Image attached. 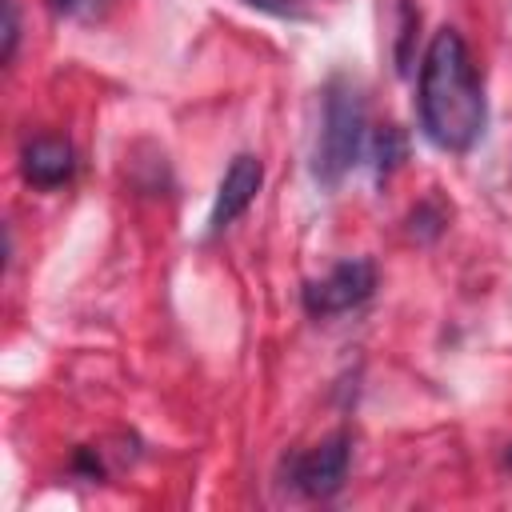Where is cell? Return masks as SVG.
<instances>
[{
  "mask_svg": "<svg viewBox=\"0 0 512 512\" xmlns=\"http://www.w3.org/2000/svg\"><path fill=\"white\" fill-rule=\"evenodd\" d=\"M376 288V268L372 260L356 256V260H340L328 276L312 280L304 288V308L312 316H340L348 308H360Z\"/></svg>",
  "mask_w": 512,
  "mask_h": 512,
  "instance_id": "cell-3",
  "label": "cell"
},
{
  "mask_svg": "<svg viewBox=\"0 0 512 512\" xmlns=\"http://www.w3.org/2000/svg\"><path fill=\"white\" fill-rule=\"evenodd\" d=\"M364 100L356 92L352 80L336 76L328 88H324V128H320V140H316V176L332 188L344 180V172L356 164L360 156V144H364Z\"/></svg>",
  "mask_w": 512,
  "mask_h": 512,
  "instance_id": "cell-2",
  "label": "cell"
},
{
  "mask_svg": "<svg viewBox=\"0 0 512 512\" xmlns=\"http://www.w3.org/2000/svg\"><path fill=\"white\" fill-rule=\"evenodd\" d=\"M16 36H20L16 4H12V0H4V60H12V52H16Z\"/></svg>",
  "mask_w": 512,
  "mask_h": 512,
  "instance_id": "cell-7",
  "label": "cell"
},
{
  "mask_svg": "<svg viewBox=\"0 0 512 512\" xmlns=\"http://www.w3.org/2000/svg\"><path fill=\"white\" fill-rule=\"evenodd\" d=\"M416 104H420V124L424 136L444 148V152H468L488 120L484 108V88L472 64L468 44L460 40L456 28H440L424 52L420 64V88H416Z\"/></svg>",
  "mask_w": 512,
  "mask_h": 512,
  "instance_id": "cell-1",
  "label": "cell"
},
{
  "mask_svg": "<svg viewBox=\"0 0 512 512\" xmlns=\"http://www.w3.org/2000/svg\"><path fill=\"white\" fill-rule=\"evenodd\" d=\"M260 184H264V164H260L256 156H248V152L236 156V160L228 164V172H224V180H220V192H216V204H212V232L228 228V224L256 200Z\"/></svg>",
  "mask_w": 512,
  "mask_h": 512,
  "instance_id": "cell-5",
  "label": "cell"
},
{
  "mask_svg": "<svg viewBox=\"0 0 512 512\" xmlns=\"http://www.w3.org/2000/svg\"><path fill=\"white\" fill-rule=\"evenodd\" d=\"M52 4H56L64 16H92L104 0H52Z\"/></svg>",
  "mask_w": 512,
  "mask_h": 512,
  "instance_id": "cell-8",
  "label": "cell"
},
{
  "mask_svg": "<svg viewBox=\"0 0 512 512\" xmlns=\"http://www.w3.org/2000/svg\"><path fill=\"white\" fill-rule=\"evenodd\" d=\"M20 168H24V180L28 184H36V188H60L76 172V152L60 136H36L32 144H24Z\"/></svg>",
  "mask_w": 512,
  "mask_h": 512,
  "instance_id": "cell-6",
  "label": "cell"
},
{
  "mask_svg": "<svg viewBox=\"0 0 512 512\" xmlns=\"http://www.w3.org/2000/svg\"><path fill=\"white\" fill-rule=\"evenodd\" d=\"M344 476H348V436L344 432L328 436L324 444H316L312 452L292 460V484L304 496H320L324 500V496L340 492Z\"/></svg>",
  "mask_w": 512,
  "mask_h": 512,
  "instance_id": "cell-4",
  "label": "cell"
}]
</instances>
